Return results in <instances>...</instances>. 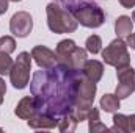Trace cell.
<instances>
[{
	"label": "cell",
	"instance_id": "cell-1",
	"mask_svg": "<svg viewBox=\"0 0 135 133\" xmlns=\"http://www.w3.org/2000/svg\"><path fill=\"white\" fill-rule=\"evenodd\" d=\"M46 13H47V25H49L50 32H54V33H72L79 27L77 19L69 11L61 9L55 3H49L46 8Z\"/></svg>",
	"mask_w": 135,
	"mask_h": 133
},
{
	"label": "cell",
	"instance_id": "cell-2",
	"mask_svg": "<svg viewBox=\"0 0 135 133\" xmlns=\"http://www.w3.org/2000/svg\"><path fill=\"white\" fill-rule=\"evenodd\" d=\"M96 96V83L88 80L85 75L72 78L71 86V103L72 108H91Z\"/></svg>",
	"mask_w": 135,
	"mask_h": 133
},
{
	"label": "cell",
	"instance_id": "cell-3",
	"mask_svg": "<svg viewBox=\"0 0 135 133\" xmlns=\"http://www.w3.org/2000/svg\"><path fill=\"white\" fill-rule=\"evenodd\" d=\"M102 58L105 64L113 66L116 69L126 67L131 64V55L127 52V44L121 38L113 39L104 50H102Z\"/></svg>",
	"mask_w": 135,
	"mask_h": 133
},
{
	"label": "cell",
	"instance_id": "cell-4",
	"mask_svg": "<svg viewBox=\"0 0 135 133\" xmlns=\"http://www.w3.org/2000/svg\"><path fill=\"white\" fill-rule=\"evenodd\" d=\"M30 70H32V55L28 52H21L9 72V80L16 89H24L28 85Z\"/></svg>",
	"mask_w": 135,
	"mask_h": 133
},
{
	"label": "cell",
	"instance_id": "cell-5",
	"mask_svg": "<svg viewBox=\"0 0 135 133\" xmlns=\"http://www.w3.org/2000/svg\"><path fill=\"white\" fill-rule=\"evenodd\" d=\"M72 16L77 19V22L86 28H98L101 27L105 21V14L99 6H93V5H86V6H80L75 8L72 11Z\"/></svg>",
	"mask_w": 135,
	"mask_h": 133
},
{
	"label": "cell",
	"instance_id": "cell-6",
	"mask_svg": "<svg viewBox=\"0 0 135 133\" xmlns=\"http://www.w3.org/2000/svg\"><path fill=\"white\" fill-rule=\"evenodd\" d=\"M116 77L119 85L116 86V97L118 99H126L135 91V70L131 66L119 67L116 70Z\"/></svg>",
	"mask_w": 135,
	"mask_h": 133
},
{
	"label": "cell",
	"instance_id": "cell-7",
	"mask_svg": "<svg viewBox=\"0 0 135 133\" xmlns=\"http://www.w3.org/2000/svg\"><path fill=\"white\" fill-rule=\"evenodd\" d=\"M32 28H33V19H32L30 13H27V11L16 13L9 21V32L17 38L28 36Z\"/></svg>",
	"mask_w": 135,
	"mask_h": 133
},
{
	"label": "cell",
	"instance_id": "cell-8",
	"mask_svg": "<svg viewBox=\"0 0 135 133\" xmlns=\"http://www.w3.org/2000/svg\"><path fill=\"white\" fill-rule=\"evenodd\" d=\"M32 58L41 69H54L58 64L57 53L46 45H36L32 50Z\"/></svg>",
	"mask_w": 135,
	"mask_h": 133
},
{
	"label": "cell",
	"instance_id": "cell-9",
	"mask_svg": "<svg viewBox=\"0 0 135 133\" xmlns=\"http://www.w3.org/2000/svg\"><path fill=\"white\" fill-rule=\"evenodd\" d=\"M14 113L21 119H25V121H28L30 117H33L35 114L38 113V106H36L35 97H24V99L17 103Z\"/></svg>",
	"mask_w": 135,
	"mask_h": 133
},
{
	"label": "cell",
	"instance_id": "cell-10",
	"mask_svg": "<svg viewBox=\"0 0 135 133\" xmlns=\"http://www.w3.org/2000/svg\"><path fill=\"white\" fill-rule=\"evenodd\" d=\"M82 74H83L88 80L98 83L102 78L104 66H102L101 61H98V60H86L85 64H83V67H82Z\"/></svg>",
	"mask_w": 135,
	"mask_h": 133
},
{
	"label": "cell",
	"instance_id": "cell-11",
	"mask_svg": "<svg viewBox=\"0 0 135 133\" xmlns=\"http://www.w3.org/2000/svg\"><path fill=\"white\" fill-rule=\"evenodd\" d=\"M28 127L32 129H55L58 125V121L54 117V116H49V114H35L33 117L28 119Z\"/></svg>",
	"mask_w": 135,
	"mask_h": 133
},
{
	"label": "cell",
	"instance_id": "cell-12",
	"mask_svg": "<svg viewBox=\"0 0 135 133\" xmlns=\"http://www.w3.org/2000/svg\"><path fill=\"white\" fill-rule=\"evenodd\" d=\"M132 28H134V22L131 17L127 16H119L115 22V32L118 36H127V34L132 33Z\"/></svg>",
	"mask_w": 135,
	"mask_h": 133
},
{
	"label": "cell",
	"instance_id": "cell-13",
	"mask_svg": "<svg viewBox=\"0 0 135 133\" xmlns=\"http://www.w3.org/2000/svg\"><path fill=\"white\" fill-rule=\"evenodd\" d=\"M101 108L105 113H115L119 108V99L116 94H104L101 99Z\"/></svg>",
	"mask_w": 135,
	"mask_h": 133
},
{
	"label": "cell",
	"instance_id": "cell-14",
	"mask_svg": "<svg viewBox=\"0 0 135 133\" xmlns=\"http://www.w3.org/2000/svg\"><path fill=\"white\" fill-rule=\"evenodd\" d=\"M75 47H77V45H75V42H74L72 39H63V41H60L58 45H57V50H55V53H57V61L66 58Z\"/></svg>",
	"mask_w": 135,
	"mask_h": 133
},
{
	"label": "cell",
	"instance_id": "cell-15",
	"mask_svg": "<svg viewBox=\"0 0 135 133\" xmlns=\"http://www.w3.org/2000/svg\"><path fill=\"white\" fill-rule=\"evenodd\" d=\"M113 127L112 129H108L110 132H131L129 130V119H127V116H124V114H115L113 116Z\"/></svg>",
	"mask_w": 135,
	"mask_h": 133
},
{
	"label": "cell",
	"instance_id": "cell-16",
	"mask_svg": "<svg viewBox=\"0 0 135 133\" xmlns=\"http://www.w3.org/2000/svg\"><path fill=\"white\" fill-rule=\"evenodd\" d=\"M57 127H58L60 132H74L75 127H77V121L71 113H68V114H63V119L58 121Z\"/></svg>",
	"mask_w": 135,
	"mask_h": 133
},
{
	"label": "cell",
	"instance_id": "cell-17",
	"mask_svg": "<svg viewBox=\"0 0 135 133\" xmlns=\"http://www.w3.org/2000/svg\"><path fill=\"white\" fill-rule=\"evenodd\" d=\"M85 45H86V47H85V49H86V52H90V53L96 55V53H99V52H101L102 41H101V38H99L98 34H91V36H88V39H86Z\"/></svg>",
	"mask_w": 135,
	"mask_h": 133
},
{
	"label": "cell",
	"instance_id": "cell-18",
	"mask_svg": "<svg viewBox=\"0 0 135 133\" xmlns=\"http://www.w3.org/2000/svg\"><path fill=\"white\" fill-rule=\"evenodd\" d=\"M13 60L9 57V53L6 52H0V75H9L11 69H13Z\"/></svg>",
	"mask_w": 135,
	"mask_h": 133
},
{
	"label": "cell",
	"instance_id": "cell-19",
	"mask_svg": "<svg viewBox=\"0 0 135 133\" xmlns=\"http://www.w3.org/2000/svg\"><path fill=\"white\" fill-rule=\"evenodd\" d=\"M16 50V41L11 36H2L0 38V52L13 53Z\"/></svg>",
	"mask_w": 135,
	"mask_h": 133
},
{
	"label": "cell",
	"instance_id": "cell-20",
	"mask_svg": "<svg viewBox=\"0 0 135 133\" xmlns=\"http://www.w3.org/2000/svg\"><path fill=\"white\" fill-rule=\"evenodd\" d=\"M88 130L91 133H98V132H107L108 129L104 125V124H101V121L99 122H94V124H90V127H88Z\"/></svg>",
	"mask_w": 135,
	"mask_h": 133
},
{
	"label": "cell",
	"instance_id": "cell-21",
	"mask_svg": "<svg viewBox=\"0 0 135 133\" xmlns=\"http://www.w3.org/2000/svg\"><path fill=\"white\" fill-rule=\"evenodd\" d=\"M5 93H6V83L5 80L0 77V105L3 103V97H5Z\"/></svg>",
	"mask_w": 135,
	"mask_h": 133
},
{
	"label": "cell",
	"instance_id": "cell-22",
	"mask_svg": "<svg viewBox=\"0 0 135 133\" xmlns=\"http://www.w3.org/2000/svg\"><path fill=\"white\" fill-rule=\"evenodd\" d=\"M126 44H127V47H131V49H135V33H131V34H127V39H126Z\"/></svg>",
	"mask_w": 135,
	"mask_h": 133
},
{
	"label": "cell",
	"instance_id": "cell-23",
	"mask_svg": "<svg viewBox=\"0 0 135 133\" xmlns=\"http://www.w3.org/2000/svg\"><path fill=\"white\" fill-rule=\"evenodd\" d=\"M119 3L124 8H134L135 6V0H119Z\"/></svg>",
	"mask_w": 135,
	"mask_h": 133
},
{
	"label": "cell",
	"instance_id": "cell-24",
	"mask_svg": "<svg viewBox=\"0 0 135 133\" xmlns=\"http://www.w3.org/2000/svg\"><path fill=\"white\" fill-rule=\"evenodd\" d=\"M127 119H129V130L131 132H135V114L127 116Z\"/></svg>",
	"mask_w": 135,
	"mask_h": 133
},
{
	"label": "cell",
	"instance_id": "cell-25",
	"mask_svg": "<svg viewBox=\"0 0 135 133\" xmlns=\"http://www.w3.org/2000/svg\"><path fill=\"white\" fill-rule=\"evenodd\" d=\"M8 11V0H0V14H5Z\"/></svg>",
	"mask_w": 135,
	"mask_h": 133
},
{
	"label": "cell",
	"instance_id": "cell-26",
	"mask_svg": "<svg viewBox=\"0 0 135 133\" xmlns=\"http://www.w3.org/2000/svg\"><path fill=\"white\" fill-rule=\"evenodd\" d=\"M132 21H135V11L132 13Z\"/></svg>",
	"mask_w": 135,
	"mask_h": 133
},
{
	"label": "cell",
	"instance_id": "cell-27",
	"mask_svg": "<svg viewBox=\"0 0 135 133\" xmlns=\"http://www.w3.org/2000/svg\"><path fill=\"white\" fill-rule=\"evenodd\" d=\"M11 2H21V0H11Z\"/></svg>",
	"mask_w": 135,
	"mask_h": 133
}]
</instances>
